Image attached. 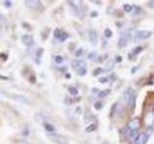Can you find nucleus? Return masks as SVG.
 I'll return each instance as SVG.
<instances>
[{"label":"nucleus","instance_id":"20e7f679","mask_svg":"<svg viewBox=\"0 0 154 144\" xmlns=\"http://www.w3.org/2000/svg\"><path fill=\"white\" fill-rule=\"evenodd\" d=\"M140 119L139 118H133L132 120H130L128 125H127V129L129 130L130 133V136H134L135 134H137L138 130L140 128Z\"/></svg>","mask_w":154,"mask_h":144},{"label":"nucleus","instance_id":"9b49d317","mask_svg":"<svg viewBox=\"0 0 154 144\" xmlns=\"http://www.w3.org/2000/svg\"><path fill=\"white\" fill-rule=\"evenodd\" d=\"M43 127H45V129L46 130V131L48 132V133H53L55 131V128H54V126H53L52 124H50V123H43Z\"/></svg>","mask_w":154,"mask_h":144},{"label":"nucleus","instance_id":"c85d7f7f","mask_svg":"<svg viewBox=\"0 0 154 144\" xmlns=\"http://www.w3.org/2000/svg\"><path fill=\"white\" fill-rule=\"evenodd\" d=\"M149 85H151V86H154V75L150 78V81H149Z\"/></svg>","mask_w":154,"mask_h":144},{"label":"nucleus","instance_id":"2eb2a0df","mask_svg":"<svg viewBox=\"0 0 154 144\" xmlns=\"http://www.w3.org/2000/svg\"><path fill=\"white\" fill-rule=\"evenodd\" d=\"M69 37V34L66 33V32H64V31H62L61 35H60V37H59V38H58V40H59L60 41H65Z\"/></svg>","mask_w":154,"mask_h":144},{"label":"nucleus","instance_id":"412c9836","mask_svg":"<svg viewBox=\"0 0 154 144\" xmlns=\"http://www.w3.org/2000/svg\"><path fill=\"white\" fill-rule=\"evenodd\" d=\"M102 108H103V104H102V102H96V103L94 104V109H95V110H100Z\"/></svg>","mask_w":154,"mask_h":144},{"label":"nucleus","instance_id":"473e14b6","mask_svg":"<svg viewBox=\"0 0 154 144\" xmlns=\"http://www.w3.org/2000/svg\"><path fill=\"white\" fill-rule=\"evenodd\" d=\"M0 79H4V80H9V78H8V77L1 76V75H0Z\"/></svg>","mask_w":154,"mask_h":144},{"label":"nucleus","instance_id":"7c9ffc66","mask_svg":"<svg viewBox=\"0 0 154 144\" xmlns=\"http://www.w3.org/2000/svg\"><path fill=\"white\" fill-rule=\"evenodd\" d=\"M76 112L78 113V114H81L82 113V109L80 107H78V108L76 109Z\"/></svg>","mask_w":154,"mask_h":144},{"label":"nucleus","instance_id":"f3484780","mask_svg":"<svg viewBox=\"0 0 154 144\" xmlns=\"http://www.w3.org/2000/svg\"><path fill=\"white\" fill-rule=\"evenodd\" d=\"M95 130H96V125H95V124H91V125H89V126L85 129V132H87V133H91V132L95 131Z\"/></svg>","mask_w":154,"mask_h":144},{"label":"nucleus","instance_id":"4468645a","mask_svg":"<svg viewBox=\"0 0 154 144\" xmlns=\"http://www.w3.org/2000/svg\"><path fill=\"white\" fill-rule=\"evenodd\" d=\"M143 51V47H141V46H138V47H136V48H134V49L132 50V52H131V54L130 55H134V56H137L138 54H140Z\"/></svg>","mask_w":154,"mask_h":144},{"label":"nucleus","instance_id":"5701e85b","mask_svg":"<svg viewBox=\"0 0 154 144\" xmlns=\"http://www.w3.org/2000/svg\"><path fill=\"white\" fill-rule=\"evenodd\" d=\"M98 82L101 84H107L109 82V79L107 78V77H101V78L98 79Z\"/></svg>","mask_w":154,"mask_h":144},{"label":"nucleus","instance_id":"b1692460","mask_svg":"<svg viewBox=\"0 0 154 144\" xmlns=\"http://www.w3.org/2000/svg\"><path fill=\"white\" fill-rule=\"evenodd\" d=\"M61 33H62V30H61V29L57 28L56 30L54 31V36H55V38H59V37H60V35H61Z\"/></svg>","mask_w":154,"mask_h":144},{"label":"nucleus","instance_id":"c756f323","mask_svg":"<svg viewBox=\"0 0 154 144\" xmlns=\"http://www.w3.org/2000/svg\"><path fill=\"white\" fill-rule=\"evenodd\" d=\"M115 61L117 62H120L122 61V57H119V56H118V57H117V59H116Z\"/></svg>","mask_w":154,"mask_h":144},{"label":"nucleus","instance_id":"2f4dec72","mask_svg":"<svg viewBox=\"0 0 154 144\" xmlns=\"http://www.w3.org/2000/svg\"><path fill=\"white\" fill-rule=\"evenodd\" d=\"M94 56H95V53H91V54L89 55V58H90V59H94Z\"/></svg>","mask_w":154,"mask_h":144},{"label":"nucleus","instance_id":"f8f14e48","mask_svg":"<svg viewBox=\"0 0 154 144\" xmlns=\"http://www.w3.org/2000/svg\"><path fill=\"white\" fill-rule=\"evenodd\" d=\"M110 92H111V90H110V89L101 90L100 92L98 93V97H99V98H104V97H106V96H108Z\"/></svg>","mask_w":154,"mask_h":144},{"label":"nucleus","instance_id":"f03ea898","mask_svg":"<svg viewBox=\"0 0 154 144\" xmlns=\"http://www.w3.org/2000/svg\"><path fill=\"white\" fill-rule=\"evenodd\" d=\"M72 68L76 70L77 74L79 76H85L87 73V66L86 62L82 60H73L71 62Z\"/></svg>","mask_w":154,"mask_h":144},{"label":"nucleus","instance_id":"f257e3e1","mask_svg":"<svg viewBox=\"0 0 154 144\" xmlns=\"http://www.w3.org/2000/svg\"><path fill=\"white\" fill-rule=\"evenodd\" d=\"M124 100H125V103L127 105V108L133 112L135 107H136V94H135L134 90L129 88L125 90L124 92Z\"/></svg>","mask_w":154,"mask_h":144},{"label":"nucleus","instance_id":"393cba45","mask_svg":"<svg viewBox=\"0 0 154 144\" xmlns=\"http://www.w3.org/2000/svg\"><path fill=\"white\" fill-rule=\"evenodd\" d=\"M63 61H64V58H63L62 56H56L55 57V62H57V64H61V62H63Z\"/></svg>","mask_w":154,"mask_h":144},{"label":"nucleus","instance_id":"a878e982","mask_svg":"<svg viewBox=\"0 0 154 144\" xmlns=\"http://www.w3.org/2000/svg\"><path fill=\"white\" fill-rule=\"evenodd\" d=\"M147 6L149 8H151V9H154V0H153V1H148L147 2Z\"/></svg>","mask_w":154,"mask_h":144},{"label":"nucleus","instance_id":"dca6fc26","mask_svg":"<svg viewBox=\"0 0 154 144\" xmlns=\"http://www.w3.org/2000/svg\"><path fill=\"white\" fill-rule=\"evenodd\" d=\"M123 10H124L125 13H131V12H133V6L130 4H124Z\"/></svg>","mask_w":154,"mask_h":144},{"label":"nucleus","instance_id":"0eeeda50","mask_svg":"<svg viewBox=\"0 0 154 144\" xmlns=\"http://www.w3.org/2000/svg\"><path fill=\"white\" fill-rule=\"evenodd\" d=\"M24 4H25L27 7L31 8L33 10H41V9H42V2L38 1V0H26V1H24Z\"/></svg>","mask_w":154,"mask_h":144},{"label":"nucleus","instance_id":"4be33fe9","mask_svg":"<svg viewBox=\"0 0 154 144\" xmlns=\"http://www.w3.org/2000/svg\"><path fill=\"white\" fill-rule=\"evenodd\" d=\"M83 52H84V50H83V48H79V49H77L76 50V52H75V57H80V56H82L83 55Z\"/></svg>","mask_w":154,"mask_h":144},{"label":"nucleus","instance_id":"7ed1b4c3","mask_svg":"<svg viewBox=\"0 0 154 144\" xmlns=\"http://www.w3.org/2000/svg\"><path fill=\"white\" fill-rule=\"evenodd\" d=\"M47 137L56 144H67L69 143V139H67V137L63 136V134H60L50 133L47 134Z\"/></svg>","mask_w":154,"mask_h":144},{"label":"nucleus","instance_id":"39448f33","mask_svg":"<svg viewBox=\"0 0 154 144\" xmlns=\"http://www.w3.org/2000/svg\"><path fill=\"white\" fill-rule=\"evenodd\" d=\"M152 35V33L150 31H147V30H141V31H138L135 34V40H144L146 38H150Z\"/></svg>","mask_w":154,"mask_h":144},{"label":"nucleus","instance_id":"72a5a7b5","mask_svg":"<svg viewBox=\"0 0 154 144\" xmlns=\"http://www.w3.org/2000/svg\"><path fill=\"white\" fill-rule=\"evenodd\" d=\"M97 14H98L97 13H91V16H96Z\"/></svg>","mask_w":154,"mask_h":144},{"label":"nucleus","instance_id":"ddd939ff","mask_svg":"<svg viewBox=\"0 0 154 144\" xmlns=\"http://www.w3.org/2000/svg\"><path fill=\"white\" fill-rule=\"evenodd\" d=\"M69 92L71 94V95H73V96H76V95H78V89H77L75 86H69Z\"/></svg>","mask_w":154,"mask_h":144},{"label":"nucleus","instance_id":"aec40b11","mask_svg":"<svg viewBox=\"0 0 154 144\" xmlns=\"http://www.w3.org/2000/svg\"><path fill=\"white\" fill-rule=\"evenodd\" d=\"M112 35H113V32L110 30L109 28H106L105 30H104V36L106 37V38H111L112 37Z\"/></svg>","mask_w":154,"mask_h":144},{"label":"nucleus","instance_id":"6e6552de","mask_svg":"<svg viewBox=\"0 0 154 144\" xmlns=\"http://www.w3.org/2000/svg\"><path fill=\"white\" fill-rule=\"evenodd\" d=\"M148 140V136L146 134H139L138 136L135 137L134 139V143L135 144H146Z\"/></svg>","mask_w":154,"mask_h":144},{"label":"nucleus","instance_id":"6ab92c4d","mask_svg":"<svg viewBox=\"0 0 154 144\" xmlns=\"http://www.w3.org/2000/svg\"><path fill=\"white\" fill-rule=\"evenodd\" d=\"M104 68H102V67H97L94 71V76H97V75H100L104 73Z\"/></svg>","mask_w":154,"mask_h":144},{"label":"nucleus","instance_id":"f704fd0d","mask_svg":"<svg viewBox=\"0 0 154 144\" xmlns=\"http://www.w3.org/2000/svg\"><path fill=\"white\" fill-rule=\"evenodd\" d=\"M66 78H69L70 75H69V74H66Z\"/></svg>","mask_w":154,"mask_h":144},{"label":"nucleus","instance_id":"bb28decb","mask_svg":"<svg viewBox=\"0 0 154 144\" xmlns=\"http://www.w3.org/2000/svg\"><path fill=\"white\" fill-rule=\"evenodd\" d=\"M36 80H37V79H36V76H35V75L30 77V82H31V83L35 84V83H36Z\"/></svg>","mask_w":154,"mask_h":144},{"label":"nucleus","instance_id":"a211bd4d","mask_svg":"<svg viewBox=\"0 0 154 144\" xmlns=\"http://www.w3.org/2000/svg\"><path fill=\"white\" fill-rule=\"evenodd\" d=\"M114 68V61L113 60H110L107 64V67L104 68V71H111Z\"/></svg>","mask_w":154,"mask_h":144},{"label":"nucleus","instance_id":"1a4fd4ad","mask_svg":"<svg viewBox=\"0 0 154 144\" xmlns=\"http://www.w3.org/2000/svg\"><path fill=\"white\" fill-rule=\"evenodd\" d=\"M97 33H96L95 30L94 29H91L89 31V40L90 42L91 43V45H96V43H97Z\"/></svg>","mask_w":154,"mask_h":144},{"label":"nucleus","instance_id":"c9c22d12","mask_svg":"<svg viewBox=\"0 0 154 144\" xmlns=\"http://www.w3.org/2000/svg\"><path fill=\"white\" fill-rule=\"evenodd\" d=\"M153 107H154V104H153Z\"/></svg>","mask_w":154,"mask_h":144},{"label":"nucleus","instance_id":"cd10ccee","mask_svg":"<svg viewBox=\"0 0 154 144\" xmlns=\"http://www.w3.org/2000/svg\"><path fill=\"white\" fill-rule=\"evenodd\" d=\"M4 4H5V6H6L7 8H9V7H11V1H5L4 2Z\"/></svg>","mask_w":154,"mask_h":144},{"label":"nucleus","instance_id":"9d476101","mask_svg":"<svg viewBox=\"0 0 154 144\" xmlns=\"http://www.w3.org/2000/svg\"><path fill=\"white\" fill-rule=\"evenodd\" d=\"M21 41L26 46H31L34 43V38L32 35H23L21 37Z\"/></svg>","mask_w":154,"mask_h":144},{"label":"nucleus","instance_id":"423d86ee","mask_svg":"<svg viewBox=\"0 0 154 144\" xmlns=\"http://www.w3.org/2000/svg\"><path fill=\"white\" fill-rule=\"evenodd\" d=\"M129 34L127 32H123L122 35H120L119 38V42H118V46L119 48H123L128 44L129 41Z\"/></svg>","mask_w":154,"mask_h":144}]
</instances>
